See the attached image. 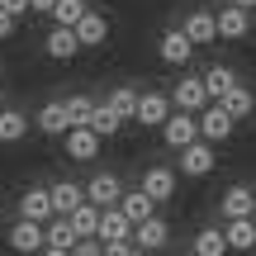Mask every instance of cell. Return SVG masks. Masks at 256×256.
Masks as SVG:
<instances>
[{
    "label": "cell",
    "mask_w": 256,
    "mask_h": 256,
    "mask_svg": "<svg viewBox=\"0 0 256 256\" xmlns=\"http://www.w3.org/2000/svg\"><path fill=\"white\" fill-rule=\"evenodd\" d=\"M66 156H72V162H95V156H100V142L104 138L95 133L90 124H76V128H66Z\"/></svg>",
    "instance_id": "277c9868"
},
{
    "label": "cell",
    "mask_w": 256,
    "mask_h": 256,
    "mask_svg": "<svg viewBox=\"0 0 256 256\" xmlns=\"http://www.w3.org/2000/svg\"><path fill=\"white\" fill-rule=\"evenodd\" d=\"M252 218H256V204H252Z\"/></svg>",
    "instance_id": "b9f144b4"
},
{
    "label": "cell",
    "mask_w": 256,
    "mask_h": 256,
    "mask_svg": "<svg viewBox=\"0 0 256 256\" xmlns=\"http://www.w3.org/2000/svg\"><path fill=\"white\" fill-rule=\"evenodd\" d=\"M156 57H162L166 66H185L194 57V43L185 38V28H166V34L156 38Z\"/></svg>",
    "instance_id": "8992f818"
},
{
    "label": "cell",
    "mask_w": 256,
    "mask_h": 256,
    "mask_svg": "<svg viewBox=\"0 0 256 256\" xmlns=\"http://www.w3.org/2000/svg\"><path fill=\"white\" fill-rule=\"evenodd\" d=\"M100 242H133V218L114 204V209H104L100 214V232H95Z\"/></svg>",
    "instance_id": "9a60e30c"
},
{
    "label": "cell",
    "mask_w": 256,
    "mask_h": 256,
    "mask_svg": "<svg viewBox=\"0 0 256 256\" xmlns=\"http://www.w3.org/2000/svg\"><path fill=\"white\" fill-rule=\"evenodd\" d=\"M171 100H176V110H185V114H200L204 104H214V100H209V86H204V76H185V81H176Z\"/></svg>",
    "instance_id": "5b68a950"
},
{
    "label": "cell",
    "mask_w": 256,
    "mask_h": 256,
    "mask_svg": "<svg viewBox=\"0 0 256 256\" xmlns=\"http://www.w3.org/2000/svg\"><path fill=\"white\" fill-rule=\"evenodd\" d=\"M228 5H242V10H256V0H228Z\"/></svg>",
    "instance_id": "f35d334b"
},
{
    "label": "cell",
    "mask_w": 256,
    "mask_h": 256,
    "mask_svg": "<svg viewBox=\"0 0 256 256\" xmlns=\"http://www.w3.org/2000/svg\"><path fill=\"white\" fill-rule=\"evenodd\" d=\"M14 24H19V19H14V14H10V10H0V43H5V38H10V34H14Z\"/></svg>",
    "instance_id": "e575fe53"
},
{
    "label": "cell",
    "mask_w": 256,
    "mask_h": 256,
    "mask_svg": "<svg viewBox=\"0 0 256 256\" xmlns=\"http://www.w3.org/2000/svg\"><path fill=\"white\" fill-rule=\"evenodd\" d=\"M76 242H81L76 223L66 218V214H52V218H48V247H66V252H72Z\"/></svg>",
    "instance_id": "603a6c76"
},
{
    "label": "cell",
    "mask_w": 256,
    "mask_h": 256,
    "mask_svg": "<svg viewBox=\"0 0 256 256\" xmlns=\"http://www.w3.org/2000/svg\"><path fill=\"white\" fill-rule=\"evenodd\" d=\"M28 10H38V14H52V10H57V0H28Z\"/></svg>",
    "instance_id": "8d00e7d4"
},
{
    "label": "cell",
    "mask_w": 256,
    "mask_h": 256,
    "mask_svg": "<svg viewBox=\"0 0 256 256\" xmlns=\"http://www.w3.org/2000/svg\"><path fill=\"white\" fill-rule=\"evenodd\" d=\"M204 86H209V100H223V95L238 86V76H232L228 66H209V72H204Z\"/></svg>",
    "instance_id": "83f0119b"
},
{
    "label": "cell",
    "mask_w": 256,
    "mask_h": 256,
    "mask_svg": "<svg viewBox=\"0 0 256 256\" xmlns=\"http://www.w3.org/2000/svg\"><path fill=\"white\" fill-rule=\"evenodd\" d=\"M66 114H72V124H90L95 100H90V95H72V100H66Z\"/></svg>",
    "instance_id": "1f68e13d"
},
{
    "label": "cell",
    "mask_w": 256,
    "mask_h": 256,
    "mask_svg": "<svg viewBox=\"0 0 256 256\" xmlns=\"http://www.w3.org/2000/svg\"><path fill=\"white\" fill-rule=\"evenodd\" d=\"M90 128H95L100 138H114V133L124 128V119L110 110V100H104V104H95V114H90Z\"/></svg>",
    "instance_id": "f546056e"
},
{
    "label": "cell",
    "mask_w": 256,
    "mask_h": 256,
    "mask_svg": "<svg viewBox=\"0 0 256 256\" xmlns=\"http://www.w3.org/2000/svg\"><path fill=\"white\" fill-rule=\"evenodd\" d=\"M100 214H104L100 204H90V200H86L81 209L72 214V223H76V232H81V238H95V232H100Z\"/></svg>",
    "instance_id": "f1b7e54d"
},
{
    "label": "cell",
    "mask_w": 256,
    "mask_h": 256,
    "mask_svg": "<svg viewBox=\"0 0 256 256\" xmlns=\"http://www.w3.org/2000/svg\"><path fill=\"white\" fill-rule=\"evenodd\" d=\"M162 138H166V147H176V152H180V147H190L194 138H200V114H171V119L162 124Z\"/></svg>",
    "instance_id": "52a82bcc"
},
{
    "label": "cell",
    "mask_w": 256,
    "mask_h": 256,
    "mask_svg": "<svg viewBox=\"0 0 256 256\" xmlns=\"http://www.w3.org/2000/svg\"><path fill=\"white\" fill-rule=\"evenodd\" d=\"M86 200H90V204H100V209H114V204L124 200L119 176H114V171H95V176H90V185H86Z\"/></svg>",
    "instance_id": "ba28073f"
},
{
    "label": "cell",
    "mask_w": 256,
    "mask_h": 256,
    "mask_svg": "<svg viewBox=\"0 0 256 256\" xmlns=\"http://www.w3.org/2000/svg\"><path fill=\"white\" fill-rule=\"evenodd\" d=\"M218 104H223V110H228V114H232V119H252V110H256V95H252V90H247V86H242V81H238V86H232V90H228V95H223V100H218Z\"/></svg>",
    "instance_id": "d4e9b609"
},
{
    "label": "cell",
    "mask_w": 256,
    "mask_h": 256,
    "mask_svg": "<svg viewBox=\"0 0 256 256\" xmlns=\"http://www.w3.org/2000/svg\"><path fill=\"white\" fill-rule=\"evenodd\" d=\"M166 242H171V223L166 218H142V223H133V247H142V252H162Z\"/></svg>",
    "instance_id": "30bf717a"
},
{
    "label": "cell",
    "mask_w": 256,
    "mask_h": 256,
    "mask_svg": "<svg viewBox=\"0 0 256 256\" xmlns=\"http://www.w3.org/2000/svg\"><path fill=\"white\" fill-rule=\"evenodd\" d=\"M142 190L152 194L156 204H166L176 194V171H171V166H147V171H142Z\"/></svg>",
    "instance_id": "ac0fdd59"
},
{
    "label": "cell",
    "mask_w": 256,
    "mask_h": 256,
    "mask_svg": "<svg viewBox=\"0 0 256 256\" xmlns=\"http://www.w3.org/2000/svg\"><path fill=\"white\" fill-rule=\"evenodd\" d=\"M24 138H28V114L0 110V142H24Z\"/></svg>",
    "instance_id": "484cf974"
},
{
    "label": "cell",
    "mask_w": 256,
    "mask_h": 256,
    "mask_svg": "<svg viewBox=\"0 0 256 256\" xmlns=\"http://www.w3.org/2000/svg\"><path fill=\"white\" fill-rule=\"evenodd\" d=\"M190 256H194V252H190Z\"/></svg>",
    "instance_id": "f6af8a7d"
},
{
    "label": "cell",
    "mask_w": 256,
    "mask_h": 256,
    "mask_svg": "<svg viewBox=\"0 0 256 256\" xmlns=\"http://www.w3.org/2000/svg\"><path fill=\"white\" fill-rule=\"evenodd\" d=\"M0 10H10V14L19 19V14H28V0H0Z\"/></svg>",
    "instance_id": "d590c367"
},
{
    "label": "cell",
    "mask_w": 256,
    "mask_h": 256,
    "mask_svg": "<svg viewBox=\"0 0 256 256\" xmlns=\"http://www.w3.org/2000/svg\"><path fill=\"white\" fill-rule=\"evenodd\" d=\"M81 14H86V0H57V10H52V24H62V28H76V24H81Z\"/></svg>",
    "instance_id": "4dcf8cb0"
},
{
    "label": "cell",
    "mask_w": 256,
    "mask_h": 256,
    "mask_svg": "<svg viewBox=\"0 0 256 256\" xmlns=\"http://www.w3.org/2000/svg\"><path fill=\"white\" fill-rule=\"evenodd\" d=\"M5 242H10V247H14L19 256H38V252L48 247V223H34V218H19L14 228L5 232Z\"/></svg>",
    "instance_id": "7a4b0ae2"
},
{
    "label": "cell",
    "mask_w": 256,
    "mask_h": 256,
    "mask_svg": "<svg viewBox=\"0 0 256 256\" xmlns=\"http://www.w3.org/2000/svg\"><path fill=\"white\" fill-rule=\"evenodd\" d=\"M76 38H81V48H100L104 38H110V19L95 14V10H86L81 24H76Z\"/></svg>",
    "instance_id": "ffe728a7"
},
{
    "label": "cell",
    "mask_w": 256,
    "mask_h": 256,
    "mask_svg": "<svg viewBox=\"0 0 256 256\" xmlns=\"http://www.w3.org/2000/svg\"><path fill=\"white\" fill-rule=\"evenodd\" d=\"M52 190H43V185H34V190L19 194V218H34V223H48L52 218Z\"/></svg>",
    "instance_id": "7c38bea8"
},
{
    "label": "cell",
    "mask_w": 256,
    "mask_h": 256,
    "mask_svg": "<svg viewBox=\"0 0 256 256\" xmlns=\"http://www.w3.org/2000/svg\"><path fill=\"white\" fill-rule=\"evenodd\" d=\"M214 166H218V156H214V142L194 138L190 147H180V162H176V171L190 176V180H204V176H214Z\"/></svg>",
    "instance_id": "6da1fadb"
},
{
    "label": "cell",
    "mask_w": 256,
    "mask_h": 256,
    "mask_svg": "<svg viewBox=\"0 0 256 256\" xmlns=\"http://www.w3.org/2000/svg\"><path fill=\"white\" fill-rule=\"evenodd\" d=\"M48 190H52V209L66 214V218H72V214L86 204V190H81L76 180H57V185H48Z\"/></svg>",
    "instance_id": "d6986e66"
},
{
    "label": "cell",
    "mask_w": 256,
    "mask_h": 256,
    "mask_svg": "<svg viewBox=\"0 0 256 256\" xmlns=\"http://www.w3.org/2000/svg\"><path fill=\"white\" fill-rule=\"evenodd\" d=\"M133 256H156V252H142V247H138V252H133Z\"/></svg>",
    "instance_id": "ab89813d"
},
{
    "label": "cell",
    "mask_w": 256,
    "mask_h": 256,
    "mask_svg": "<svg viewBox=\"0 0 256 256\" xmlns=\"http://www.w3.org/2000/svg\"><path fill=\"white\" fill-rule=\"evenodd\" d=\"M232 128H238V119H232V114L223 110L218 100L200 110V138H204V142H228V138H232Z\"/></svg>",
    "instance_id": "3957f363"
},
{
    "label": "cell",
    "mask_w": 256,
    "mask_h": 256,
    "mask_svg": "<svg viewBox=\"0 0 256 256\" xmlns=\"http://www.w3.org/2000/svg\"><path fill=\"white\" fill-rule=\"evenodd\" d=\"M180 28H185V38H190L194 48H204V43H218V14H209V10H190Z\"/></svg>",
    "instance_id": "8fae6325"
},
{
    "label": "cell",
    "mask_w": 256,
    "mask_h": 256,
    "mask_svg": "<svg viewBox=\"0 0 256 256\" xmlns=\"http://www.w3.org/2000/svg\"><path fill=\"white\" fill-rule=\"evenodd\" d=\"M190 252H194V256H228L232 247H228V232H223V228H200Z\"/></svg>",
    "instance_id": "7402d4cb"
},
{
    "label": "cell",
    "mask_w": 256,
    "mask_h": 256,
    "mask_svg": "<svg viewBox=\"0 0 256 256\" xmlns=\"http://www.w3.org/2000/svg\"><path fill=\"white\" fill-rule=\"evenodd\" d=\"M0 110H5V104H0Z\"/></svg>",
    "instance_id": "ee69618b"
},
{
    "label": "cell",
    "mask_w": 256,
    "mask_h": 256,
    "mask_svg": "<svg viewBox=\"0 0 256 256\" xmlns=\"http://www.w3.org/2000/svg\"><path fill=\"white\" fill-rule=\"evenodd\" d=\"M86 5H95V0H86Z\"/></svg>",
    "instance_id": "7bdbcfd3"
},
{
    "label": "cell",
    "mask_w": 256,
    "mask_h": 256,
    "mask_svg": "<svg viewBox=\"0 0 256 256\" xmlns=\"http://www.w3.org/2000/svg\"><path fill=\"white\" fill-rule=\"evenodd\" d=\"M252 34V10L242 5H223L218 10V38H228V43H238V38Z\"/></svg>",
    "instance_id": "5bb4252c"
},
{
    "label": "cell",
    "mask_w": 256,
    "mask_h": 256,
    "mask_svg": "<svg viewBox=\"0 0 256 256\" xmlns=\"http://www.w3.org/2000/svg\"><path fill=\"white\" fill-rule=\"evenodd\" d=\"M72 256H104V242H100V238H81V242L72 247Z\"/></svg>",
    "instance_id": "d6a6232c"
},
{
    "label": "cell",
    "mask_w": 256,
    "mask_h": 256,
    "mask_svg": "<svg viewBox=\"0 0 256 256\" xmlns=\"http://www.w3.org/2000/svg\"><path fill=\"white\" fill-rule=\"evenodd\" d=\"M252 204H256L252 185H228L223 200H218V209H223V218H252Z\"/></svg>",
    "instance_id": "e0dca14e"
},
{
    "label": "cell",
    "mask_w": 256,
    "mask_h": 256,
    "mask_svg": "<svg viewBox=\"0 0 256 256\" xmlns=\"http://www.w3.org/2000/svg\"><path fill=\"white\" fill-rule=\"evenodd\" d=\"M138 95H142V90H133V86H114V90H110V110L119 114V119H133V114H138Z\"/></svg>",
    "instance_id": "4316f807"
},
{
    "label": "cell",
    "mask_w": 256,
    "mask_h": 256,
    "mask_svg": "<svg viewBox=\"0 0 256 256\" xmlns=\"http://www.w3.org/2000/svg\"><path fill=\"white\" fill-rule=\"evenodd\" d=\"M252 28H256V10H252Z\"/></svg>",
    "instance_id": "60d3db41"
},
{
    "label": "cell",
    "mask_w": 256,
    "mask_h": 256,
    "mask_svg": "<svg viewBox=\"0 0 256 256\" xmlns=\"http://www.w3.org/2000/svg\"><path fill=\"white\" fill-rule=\"evenodd\" d=\"M38 256H72V252H66V247H43Z\"/></svg>",
    "instance_id": "74e56055"
},
{
    "label": "cell",
    "mask_w": 256,
    "mask_h": 256,
    "mask_svg": "<svg viewBox=\"0 0 256 256\" xmlns=\"http://www.w3.org/2000/svg\"><path fill=\"white\" fill-rule=\"evenodd\" d=\"M119 209H124V214H128L133 223H142V218H152V214H156V200H152V194L142 190V185H138V190H124Z\"/></svg>",
    "instance_id": "44dd1931"
},
{
    "label": "cell",
    "mask_w": 256,
    "mask_h": 256,
    "mask_svg": "<svg viewBox=\"0 0 256 256\" xmlns=\"http://www.w3.org/2000/svg\"><path fill=\"white\" fill-rule=\"evenodd\" d=\"M133 242H104V256H133Z\"/></svg>",
    "instance_id": "836d02e7"
},
{
    "label": "cell",
    "mask_w": 256,
    "mask_h": 256,
    "mask_svg": "<svg viewBox=\"0 0 256 256\" xmlns=\"http://www.w3.org/2000/svg\"><path fill=\"white\" fill-rule=\"evenodd\" d=\"M38 128H43L48 138H66V128H76L72 124V114H66V100H48L43 110H38V119H34Z\"/></svg>",
    "instance_id": "2e32d148"
},
{
    "label": "cell",
    "mask_w": 256,
    "mask_h": 256,
    "mask_svg": "<svg viewBox=\"0 0 256 256\" xmlns=\"http://www.w3.org/2000/svg\"><path fill=\"white\" fill-rule=\"evenodd\" d=\"M142 128H162L166 119H171V100H166L162 90H142L138 95V114H133Z\"/></svg>",
    "instance_id": "9c48e42d"
},
{
    "label": "cell",
    "mask_w": 256,
    "mask_h": 256,
    "mask_svg": "<svg viewBox=\"0 0 256 256\" xmlns=\"http://www.w3.org/2000/svg\"><path fill=\"white\" fill-rule=\"evenodd\" d=\"M43 52L52 57V62H72V57L81 52V38H76V28H62V24H52V34L43 38Z\"/></svg>",
    "instance_id": "4fadbf2b"
},
{
    "label": "cell",
    "mask_w": 256,
    "mask_h": 256,
    "mask_svg": "<svg viewBox=\"0 0 256 256\" xmlns=\"http://www.w3.org/2000/svg\"><path fill=\"white\" fill-rule=\"evenodd\" d=\"M228 247L232 252H256V218H228Z\"/></svg>",
    "instance_id": "cb8c5ba5"
}]
</instances>
